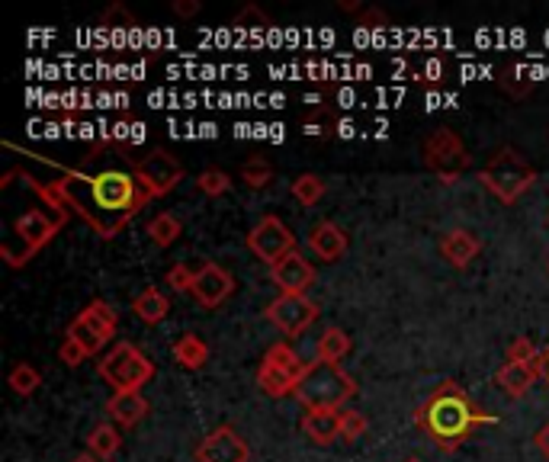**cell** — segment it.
<instances>
[{
    "label": "cell",
    "instance_id": "cell-1",
    "mask_svg": "<svg viewBox=\"0 0 549 462\" xmlns=\"http://www.w3.org/2000/svg\"><path fill=\"white\" fill-rule=\"evenodd\" d=\"M49 190L65 206L78 209L103 238H113L116 231L126 225L135 212H142V206L151 199L139 187L135 174H122V171H103L97 177L68 171Z\"/></svg>",
    "mask_w": 549,
    "mask_h": 462
},
{
    "label": "cell",
    "instance_id": "cell-2",
    "mask_svg": "<svg viewBox=\"0 0 549 462\" xmlns=\"http://www.w3.org/2000/svg\"><path fill=\"white\" fill-rule=\"evenodd\" d=\"M415 424L440 450H456L482 424H495V418L485 414L456 382H440L437 392L415 411Z\"/></svg>",
    "mask_w": 549,
    "mask_h": 462
},
{
    "label": "cell",
    "instance_id": "cell-3",
    "mask_svg": "<svg viewBox=\"0 0 549 462\" xmlns=\"http://www.w3.org/2000/svg\"><path fill=\"white\" fill-rule=\"evenodd\" d=\"M354 392H357L354 376L344 373L341 363L315 360L305 369L296 398L302 402V408H309V411H341L350 398H354Z\"/></svg>",
    "mask_w": 549,
    "mask_h": 462
},
{
    "label": "cell",
    "instance_id": "cell-4",
    "mask_svg": "<svg viewBox=\"0 0 549 462\" xmlns=\"http://www.w3.org/2000/svg\"><path fill=\"white\" fill-rule=\"evenodd\" d=\"M68 215H49L42 209H26L17 222H13L10 235L4 238V244H0V257L7 260L10 267H23L29 257H33L36 251H42L45 244H49L58 228L65 225Z\"/></svg>",
    "mask_w": 549,
    "mask_h": 462
},
{
    "label": "cell",
    "instance_id": "cell-5",
    "mask_svg": "<svg viewBox=\"0 0 549 462\" xmlns=\"http://www.w3.org/2000/svg\"><path fill=\"white\" fill-rule=\"evenodd\" d=\"M479 180H482V187L488 193H495L505 206H514L517 199L533 187L537 171H533V164L517 148H498L482 167Z\"/></svg>",
    "mask_w": 549,
    "mask_h": 462
},
{
    "label": "cell",
    "instance_id": "cell-6",
    "mask_svg": "<svg viewBox=\"0 0 549 462\" xmlns=\"http://www.w3.org/2000/svg\"><path fill=\"white\" fill-rule=\"evenodd\" d=\"M97 373L113 392H142V385L155 379V363L135 344H116L100 360Z\"/></svg>",
    "mask_w": 549,
    "mask_h": 462
},
{
    "label": "cell",
    "instance_id": "cell-7",
    "mask_svg": "<svg viewBox=\"0 0 549 462\" xmlns=\"http://www.w3.org/2000/svg\"><path fill=\"white\" fill-rule=\"evenodd\" d=\"M305 369H309V363H302L299 353L280 341L264 353L261 366H257V385H261V392L270 395V398L296 395Z\"/></svg>",
    "mask_w": 549,
    "mask_h": 462
},
{
    "label": "cell",
    "instance_id": "cell-8",
    "mask_svg": "<svg viewBox=\"0 0 549 462\" xmlns=\"http://www.w3.org/2000/svg\"><path fill=\"white\" fill-rule=\"evenodd\" d=\"M421 158L427 171H434L444 183H456L460 174L472 164V154L466 148V142L453 129H437L424 138L421 145Z\"/></svg>",
    "mask_w": 549,
    "mask_h": 462
},
{
    "label": "cell",
    "instance_id": "cell-9",
    "mask_svg": "<svg viewBox=\"0 0 549 462\" xmlns=\"http://www.w3.org/2000/svg\"><path fill=\"white\" fill-rule=\"evenodd\" d=\"M116 325H119V318H116V312H113V305L110 302H103V299H97V302H90L84 312L78 315L68 325V341H74L78 344L87 357H94V353H100L106 344L113 341V334H116Z\"/></svg>",
    "mask_w": 549,
    "mask_h": 462
},
{
    "label": "cell",
    "instance_id": "cell-10",
    "mask_svg": "<svg viewBox=\"0 0 549 462\" xmlns=\"http://www.w3.org/2000/svg\"><path fill=\"white\" fill-rule=\"evenodd\" d=\"M248 251L257 260H264L267 267H273L296 251V235L277 215H264V219L248 231Z\"/></svg>",
    "mask_w": 549,
    "mask_h": 462
},
{
    "label": "cell",
    "instance_id": "cell-11",
    "mask_svg": "<svg viewBox=\"0 0 549 462\" xmlns=\"http://www.w3.org/2000/svg\"><path fill=\"white\" fill-rule=\"evenodd\" d=\"M132 174L148 196H164L183 180V164L174 158V154H167L164 148H151L135 161Z\"/></svg>",
    "mask_w": 549,
    "mask_h": 462
},
{
    "label": "cell",
    "instance_id": "cell-12",
    "mask_svg": "<svg viewBox=\"0 0 549 462\" xmlns=\"http://www.w3.org/2000/svg\"><path fill=\"white\" fill-rule=\"evenodd\" d=\"M267 321L283 337H299L318 321V305L309 296H277L267 305Z\"/></svg>",
    "mask_w": 549,
    "mask_h": 462
},
{
    "label": "cell",
    "instance_id": "cell-13",
    "mask_svg": "<svg viewBox=\"0 0 549 462\" xmlns=\"http://www.w3.org/2000/svg\"><path fill=\"white\" fill-rule=\"evenodd\" d=\"M251 446L235 427H216L196 446V462H248Z\"/></svg>",
    "mask_w": 549,
    "mask_h": 462
},
{
    "label": "cell",
    "instance_id": "cell-14",
    "mask_svg": "<svg viewBox=\"0 0 549 462\" xmlns=\"http://www.w3.org/2000/svg\"><path fill=\"white\" fill-rule=\"evenodd\" d=\"M270 280L280 289V296H305L309 286L315 283V267L299 251H293L289 257H283L280 264L270 267Z\"/></svg>",
    "mask_w": 549,
    "mask_h": 462
},
{
    "label": "cell",
    "instance_id": "cell-15",
    "mask_svg": "<svg viewBox=\"0 0 549 462\" xmlns=\"http://www.w3.org/2000/svg\"><path fill=\"white\" fill-rule=\"evenodd\" d=\"M232 292H235V276L228 273L225 267H219V264H203L200 270H196V280H193L190 296L200 302L203 308L222 305L228 296H232Z\"/></svg>",
    "mask_w": 549,
    "mask_h": 462
},
{
    "label": "cell",
    "instance_id": "cell-16",
    "mask_svg": "<svg viewBox=\"0 0 549 462\" xmlns=\"http://www.w3.org/2000/svg\"><path fill=\"white\" fill-rule=\"evenodd\" d=\"M309 248L318 260H328V264H334V260H341L350 248L347 231L341 225H334V222H315L312 231H309Z\"/></svg>",
    "mask_w": 549,
    "mask_h": 462
},
{
    "label": "cell",
    "instance_id": "cell-17",
    "mask_svg": "<svg viewBox=\"0 0 549 462\" xmlns=\"http://www.w3.org/2000/svg\"><path fill=\"white\" fill-rule=\"evenodd\" d=\"M479 251H482V241L472 235L469 228H450L447 235L440 238V254H444V260L456 270L469 267L472 260L479 257Z\"/></svg>",
    "mask_w": 549,
    "mask_h": 462
},
{
    "label": "cell",
    "instance_id": "cell-18",
    "mask_svg": "<svg viewBox=\"0 0 549 462\" xmlns=\"http://www.w3.org/2000/svg\"><path fill=\"white\" fill-rule=\"evenodd\" d=\"M106 414L116 427H135L148 414V398L142 392H113Z\"/></svg>",
    "mask_w": 549,
    "mask_h": 462
},
{
    "label": "cell",
    "instance_id": "cell-19",
    "mask_svg": "<svg viewBox=\"0 0 549 462\" xmlns=\"http://www.w3.org/2000/svg\"><path fill=\"white\" fill-rule=\"evenodd\" d=\"M540 376V360L537 363H505L498 369L495 382L508 398H524L533 389V379Z\"/></svg>",
    "mask_w": 549,
    "mask_h": 462
},
{
    "label": "cell",
    "instance_id": "cell-20",
    "mask_svg": "<svg viewBox=\"0 0 549 462\" xmlns=\"http://www.w3.org/2000/svg\"><path fill=\"white\" fill-rule=\"evenodd\" d=\"M302 434L318 446H328L341 437V411H305Z\"/></svg>",
    "mask_w": 549,
    "mask_h": 462
},
{
    "label": "cell",
    "instance_id": "cell-21",
    "mask_svg": "<svg viewBox=\"0 0 549 462\" xmlns=\"http://www.w3.org/2000/svg\"><path fill=\"white\" fill-rule=\"evenodd\" d=\"M132 312L139 315L145 325H161V321L171 315V302H167V296L161 289H155V286H148V289H142L139 296H135V302H132Z\"/></svg>",
    "mask_w": 549,
    "mask_h": 462
},
{
    "label": "cell",
    "instance_id": "cell-22",
    "mask_svg": "<svg viewBox=\"0 0 549 462\" xmlns=\"http://www.w3.org/2000/svg\"><path fill=\"white\" fill-rule=\"evenodd\" d=\"M171 350H174V360L183 369H203L209 363V344L200 334H180Z\"/></svg>",
    "mask_w": 549,
    "mask_h": 462
},
{
    "label": "cell",
    "instance_id": "cell-23",
    "mask_svg": "<svg viewBox=\"0 0 549 462\" xmlns=\"http://www.w3.org/2000/svg\"><path fill=\"white\" fill-rule=\"evenodd\" d=\"M119 446H122V434H119V427L113 421L97 424L94 430H90V437H87V453L97 456L100 462L113 459L119 453Z\"/></svg>",
    "mask_w": 549,
    "mask_h": 462
},
{
    "label": "cell",
    "instance_id": "cell-24",
    "mask_svg": "<svg viewBox=\"0 0 549 462\" xmlns=\"http://www.w3.org/2000/svg\"><path fill=\"white\" fill-rule=\"evenodd\" d=\"M315 353H318V360H322V363H341L347 353H350V337H347V331L328 328L322 337H318Z\"/></svg>",
    "mask_w": 549,
    "mask_h": 462
},
{
    "label": "cell",
    "instance_id": "cell-25",
    "mask_svg": "<svg viewBox=\"0 0 549 462\" xmlns=\"http://www.w3.org/2000/svg\"><path fill=\"white\" fill-rule=\"evenodd\" d=\"M148 238L158 244V248H171V244L180 238V231H183V225H180V219L174 212H161V215H155V219L148 222Z\"/></svg>",
    "mask_w": 549,
    "mask_h": 462
},
{
    "label": "cell",
    "instance_id": "cell-26",
    "mask_svg": "<svg viewBox=\"0 0 549 462\" xmlns=\"http://www.w3.org/2000/svg\"><path fill=\"white\" fill-rule=\"evenodd\" d=\"M7 385H10V392L13 395H33L39 385H42V373L33 366V363H17L10 369V376H7Z\"/></svg>",
    "mask_w": 549,
    "mask_h": 462
},
{
    "label": "cell",
    "instance_id": "cell-27",
    "mask_svg": "<svg viewBox=\"0 0 549 462\" xmlns=\"http://www.w3.org/2000/svg\"><path fill=\"white\" fill-rule=\"evenodd\" d=\"M325 196V180L318 174H299L293 180V199L299 206H318Z\"/></svg>",
    "mask_w": 549,
    "mask_h": 462
},
{
    "label": "cell",
    "instance_id": "cell-28",
    "mask_svg": "<svg viewBox=\"0 0 549 462\" xmlns=\"http://www.w3.org/2000/svg\"><path fill=\"white\" fill-rule=\"evenodd\" d=\"M241 180H244V187H251V190H264L267 183L273 180V167H270L264 158L244 161V164H241Z\"/></svg>",
    "mask_w": 549,
    "mask_h": 462
},
{
    "label": "cell",
    "instance_id": "cell-29",
    "mask_svg": "<svg viewBox=\"0 0 549 462\" xmlns=\"http://www.w3.org/2000/svg\"><path fill=\"white\" fill-rule=\"evenodd\" d=\"M196 187H200V193H206V196H225L228 190H232V177L219 171V167H212V171H203L200 177H196Z\"/></svg>",
    "mask_w": 549,
    "mask_h": 462
},
{
    "label": "cell",
    "instance_id": "cell-30",
    "mask_svg": "<svg viewBox=\"0 0 549 462\" xmlns=\"http://www.w3.org/2000/svg\"><path fill=\"white\" fill-rule=\"evenodd\" d=\"M366 418L360 411H354V408H341V440H347V443H357L363 434H366Z\"/></svg>",
    "mask_w": 549,
    "mask_h": 462
},
{
    "label": "cell",
    "instance_id": "cell-31",
    "mask_svg": "<svg viewBox=\"0 0 549 462\" xmlns=\"http://www.w3.org/2000/svg\"><path fill=\"white\" fill-rule=\"evenodd\" d=\"M537 360H540V350L530 337H517L508 347V363H537Z\"/></svg>",
    "mask_w": 549,
    "mask_h": 462
},
{
    "label": "cell",
    "instance_id": "cell-32",
    "mask_svg": "<svg viewBox=\"0 0 549 462\" xmlns=\"http://www.w3.org/2000/svg\"><path fill=\"white\" fill-rule=\"evenodd\" d=\"M193 280H196V270H190L187 264H174L171 270H167V286H171L174 292H190Z\"/></svg>",
    "mask_w": 549,
    "mask_h": 462
},
{
    "label": "cell",
    "instance_id": "cell-33",
    "mask_svg": "<svg viewBox=\"0 0 549 462\" xmlns=\"http://www.w3.org/2000/svg\"><path fill=\"white\" fill-rule=\"evenodd\" d=\"M58 357H61V363H65V366H81L84 360H87V353L78 347V344H74V341H68V337H65V341H61V347H58Z\"/></svg>",
    "mask_w": 549,
    "mask_h": 462
},
{
    "label": "cell",
    "instance_id": "cell-34",
    "mask_svg": "<svg viewBox=\"0 0 549 462\" xmlns=\"http://www.w3.org/2000/svg\"><path fill=\"white\" fill-rule=\"evenodd\" d=\"M113 20H119V29H126V26L132 29V26H135V17H132V13H129L126 7H122V4H113V7L106 10L103 17H100V23H103V26H110Z\"/></svg>",
    "mask_w": 549,
    "mask_h": 462
},
{
    "label": "cell",
    "instance_id": "cell-35",
    "mask_svg": "<svg viewBox=\"0 0 549 462\" xmlns=\"http://www.w3.org/2000/svg\"><path fill=\"white\" fill-rule=\"evenodd\" d=\"M248 20H254L261 29H267V26H270V17H267L264 10H257V7H244V10H241V17L235 20V26H244Z\"/></svg>",
    "mask_w": 549,
    "mask_h": 462
},
{
    "label": "cell",
    "instance_id": "cell-36",
    "mask_svg": "<svg viewBox=\"0 0 549 462\" xmlns=\"http://www.w3.org/2000/svg\"><path fill=\"white\" fill-rule=\"evenodd\" d=\"M171 10L177 13V17L187 20V17H196V13H200V4H196V0H174Z\"/></svg>",
    "mask_w": 549,
    "mask_h": 462
},
{
    "label": "cell",
    "instance_id": "cell-37",
    "mask_svg": "<svg viewBox=\"0 0 549 462\" xmlns=\"http://www.w3.org/2000/svg\"><path fill=\"white\" fill-rule=\"evenodd\" d=\"M360 23L363 26H386L389 23V17H386V13L383 10H360Z\"/></svg>",
    "mask_w": 549,
    "mask_h": 462
},
{
    "label": "cell",
    "instance_id": "cell-38",
    "mask_svg": "<svg viewBox=\"0 0 549 462\" xmlns=\"http://www.w3.org/2000/svg\"><path fill=\"white\" fill-rule=\"evenodd\" d=\"M533 443H537V450L549 459V421L537 430V434H533Z\"/></svg>",
    "mask_w": 549,
    "mask_h": 462
},
{
    "label": "cell",
    "instance_id": "cell-39",
    "mask_svg": "<svg viewBox=\"0 0 549 462\" xmlns=\"http://www.w3.org/2000/svg\"><path fill=\"white\" fill-rule=\"evenodd\" d=\"M540 376H543V379L549 382V347H546V350L540 353Z\"/></svg>",
    "mask_w": 549,
    "mask_h": 462
},
{
    "label": "cell",
    "instance_id": "cell-40",
    "mask_svg": "<svg viewBox=\"0 0 549 462\" xmlns=\"http://www.w3.org/2000/svg\"><path fill=\"white\" fill-rule=\"evenodd\" d=\"M338 132H341V135L347 138V135H354V126H350V122L344 119V122H341V126H338Z\"/></svg>",
    "mask_w": 549,
    "mask_h": 462
},
{
    "label": "cell",
    "instance_id": "cell-41",
    "mask_svg": "<svg viewBox=\"0 0 549 462\" xmlns=\"http://www.w3.org/2000/svg\"><path fill=\"white\" fill-rule=\"evenodd\" d=\"M71 462H100L97 456H90V453H81V456H74Z\"/></svg>",
    "mask_w": 549,
    "mask_h": 462
},
{
    "label": "cell",
    "instance_id": "cell-42",
    "mask_svg": "<svg viewBox=\"0 0 549 462\" xmlns=\"http://www.w3.org/2000/svg\"><path fill=\"white\" fill-rule=\"evenodd\" d=\"M405 462H421V459H405Z\"/></svg>",
    "mask_w": 549,
    "mask_h": 462
}]
</instances>
